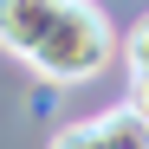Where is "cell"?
<instances>
[{
    "label": "cell",
    "mask_w": 149,
    "mask_h": 149,
    "mask_svg": "<svg viewBox=\"0 0 149 149\" xmlns=\"http://www.w3.org/2000/svg\"><path fill=\"white\" fill-rule=\"evenodd\" d=\"M130 110L149 123V71H130Z\"/></svg>",
    "instance_id": "4"
},
{
    "label": "cell",
    "mask_w": 149,
    "mask_h": 149,
    "mask_svg": "<svg viewBox=\"0 0 149 149\" xmlns=\"http://www.w3.org/2000/svg\"><path fill=\"white\" fill-rule=\"evenodd\" d=\"M58 7H65V0H0V52L33 58V45L58 19Z\"/></svg>",
    "instance_id": "3"
},
{
    "label": "cell",
    "mask_w": 149,
    "mask_h": 149,
    "mask_svg": "<svg viewBox=\"0 0 149 149\" xmlns=\"http://www.w3.org/2000/svg\"><path fill=\"white\" fill-rule=\"evenodd\" d=\"M130 71H149V19L130 33Z\"/></svg>",
    "instance_id": "5"
},
{
    "label": "cell",
    "mask_w": 149,
    "mask_h": 149,
    "mask_svg": "<svg viewBox=\"0 0 149 149\" xmlns=\"http://www.w3.org/2000/svg\"><path fill=\"white\" fill-rule=\"evenodd\" d=\"M26 65L39 71V78H52V84L97 78V71L110 65V19H104V7H97V0H65Z\"/></svg>",
    "instance_id": "1"
},
{
    "label": "cell",
    "mask_w": 149,
    "mask_h": 149,
    "mask_svg": "<svg viewBox=\"0 0 149 149\" xmlns=\"http://www.w3.org/2000/svg\"><path fill=\"white\" fill-rule=\"evenodd\" d=\"M52 149H149V123H143L130 104H117V110L91 117V123L58 130V136H52Z\"/></svg>",
    "instance_id": "2"
}]
</instances>
